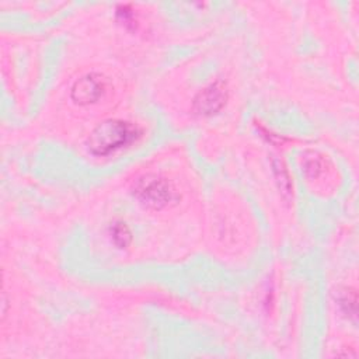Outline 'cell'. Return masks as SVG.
<instances>
[{
    "instance_id": "cell-1",
    "label": "cell",
    "mask_w": 359,
    "mask_h": 359,
    "mask_svg": "<svg viewBox=\"0 0 359 359\" xmlns=\"http://www.w3.org/2000/svg\"><path fill=\"white\" fill-rule=\"evenodd\" d=\"M137 136L139 129L132 123L119 119H108L91 132L87 147L94 156H108L132 143Z\"/></svg>"
},
{
    "instance_id": "cell-2",
    "label": "cell",
    "mask_w": 359,
    "mask_h": 359,
    "mask_svg": "<svg viewBox=\"0 0 359 359\" xmlns=\"http://www.w3.org/2000/svg\"><path fill=\"white\" fill-rule=\"evenodd\" d=\"M135 198L147 208L163 209L175 199L172 185L154 174H147L136 180L133 185Z\"/></svg>"
},
{
    "instance_id": "cell-3",
    "label": "cell",
    "mask_w": 359,
    "mask_h": 359,
    "mask_svg": "<svg viewBox=\"0 0 359 359\" xmlns=\"http://www.w3.org/2000/svg\"><path fill=\"white\" fill-rule=\"evenodd\" d=\"M226 100H227L226 87L220 81H216L205 87L196 95L194 101V108L198 114L209 116V115L217 114L224 107Z\"/></svg>"
},
{
    "instance_id": "cell-4",
    "label": "cell",
    "mask_w": 359,
    "mask_h": 359,
    "mask_svg": "<svg viewBox=\"0 0 359 359\" xmlns=\"http://www.w3.org/2000/svg\"><path fill=\"white\" fill-rule=\"evenodd\" d=\"M102 93L104 81L97 74H87L73 84L70 95L76 104L88 105L98 101Z\"/></svg>"
},
{
    "instance_id": "cell-5",
    "label": "cell",
    "mask_w": 359,
    "mask_h": 359,
    "mask_svg": "<svg viewBox=\"0 0 359 359\" xmlns=\"http://www.w3.org/2000/svg\"><path fill=\"white\" fill-rule=\"evenodd\" d=\"M111 237L112 241L119 247V248H125L129 245L130 240H132V234L129 231V229L126 227L125 223L118 222L114 223V226L111 227Z\"/></svg>"
},
{
    "instance_id": "cell-6",
    "label": "cell",
    "mask_w": 359,
    "mask_h": 359,
    "mask_svg": "<svg viewBox=\"0 0 359 359\" xmlns=\"http://www.w3.org/2000/svg\"><path fill=\"white\" fill-rule=\"evenodd\" d=\"M273 168H275V174L279 182V188L282 189V192H290V181H289V175L286 168L282 165L280 161L273 163Z\"/></svg>"
},
{
    "instance_id": "cell-7",
    "label": "cell",
    "mask_w": 359,
    "mask_h": 359,
    "mask_svg": "<svg viewBox=\"0 0 359 359\" xmlns=\"http://www.w3.org/2000/svg\"><path fill=\"white\" fill-rule=\"evenodd\" d=\"M310 175L316 177L320 171H321V161L317 158V157H311L307 164H306V168H304Z\"/></svg>"
}]
</instances>
